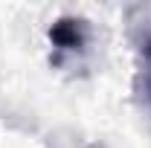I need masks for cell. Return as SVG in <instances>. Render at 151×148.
I'll list each match as a JSON object with an SVG mask.
<instances>
[{
    "instance_id": "1",
    "label": "cell",
    "mask_w": 151,
    "mask_h": 148,
    "mask_svg": "<svg viewBox=\"0 0 151 148\" xmlns=\"http://www.w3.org/2000/svg\"><path fill=\"white\" fill-rule=\"evenodd\" d=\"M50 41L55 44V50H81L87 41V29L81 18H58L50 26Z\"/></svg>"
},
{
    "instance_id": "2",
    "label": "cell",
    "mask_w": 151,
    "mask_h": 148,
    "mask_svg": "<svg viewBox=\"0 0 151 148\" xmlns=\"http://www.w3.org/2000/svg\"><path fill=\"white\" fill-rule=\"evenodd\" d=\"M145 99H148L151 105V41H145Z\"/></svg>"
}]
</instances>
